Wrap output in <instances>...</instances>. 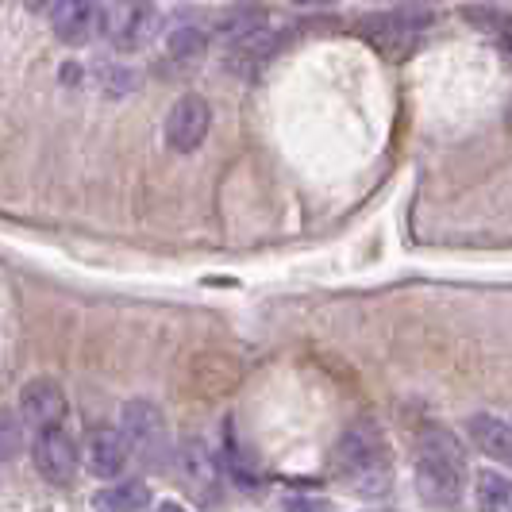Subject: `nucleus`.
<instances>
[{"mask_svg":"<svg viewBox=\"0 0 512 512\" xmlns=\"http://www.w3.org/2000/svg\"><path fill=\"white\" fill-rule=\"evenodd\" d=\"M104 8L101 4H89V0H66V4H54V35L66 43V47H81L93 39V31L101 27Z\"/></svg>","mask_w":512,"mask_h":512,"instance_id":"nucleus-11","label":"nucleus"},{"mask_svg":"<svg viewBox=\"0 0 512 512\" xmlns=\"http://www.w3.org/2000/svg\"><path fill=\"white\" fill-rule=\"evenodd\" d=\"M262 27H266V8H258V4H239V8H231L228 16L220 20V31L228 35L231 43L255 35V31H262Z\"/></svg>","mask_w":512,"mask_h":512,"instance_id":"nucleus-17","label":"nucleus"},{"mask_svg":"<svg viewBox=\"0 0 512 512\" xmlns=\"http://www.w3.org/2000/svg\"><path fill=\"white\" fill-rule=\"evenodd\" d=\"M474 505L478 512H512V478L501 470H478L474 474Z\"/></svg>","mask_w":512,"mask_h":512,"instance_id":"nucleus-15","label":"nucleus"},{"mask_svg":"<svg viewBox=\"0 0 512 512\" xmlns=\"http://www.w3.org/2000/svg\"><path fill=\"white\" fill-rule=\"evenodd\" d=\"M466 20H474V24L482 27V31H509L512 27V12L509 8H486V4H474V8H466Z\"/></svg>","mask_w":512,"mask_h":512,"instance_id":"nucleus-19","label":"nucleus"},{"mask_svg":"<svg viewBox=\"0 0 512 512\" xmlns=\"http://www.w3.org/2000/svg\"><path fill=\"white\" fill-rule=\"evenodd\" d=\"M31 462H35L43 482L70 486L77 478V470H81V451H77L74 436L66 428H43L31 439Z\"/></svg>","mask_w":512,"mask_h":512,"instance_id":"nucleus-5","label":"nucleus"},{"mask_svg":"<svg viewBox=\"0 0 512 512\" xmlns=\"http://www.w3.org/2000/svg\"><path fill=\"white\" fill-rule=\"evenodd\" d=\"M178 470L185 489L201 501V505H212L216 501V489H220V470H216V455L205 439H185L178 451Z\"/></svg>","mask_w":512,"mask_h":512,"instance_id":"nucleus-10","label":"nucleus"},{"mask_svg":"<svg viewBox=\"0 0 512 512\" xmlns=\"http://www.w3.org/2000/svg\"><path fill=\"white\" fill-rule=\"evenodd\" d=\"M101 27L116 51L135 54L143 51L158 31V8L154 4H108Z\"/></svg>","mask_w":512,"mask_h":512,"instance_id":"nucleus-6","label":"nucleus"},{"mask_svg":"<svg viewBox=\"0 0 512 512\" xmlns=\"http://www.w3.org/2000/svg\"><path fill=\"white\" fill-rule=\"evenodd\" d=\"M120 432L128 436L131 451L147 466H162L170 459V424L151 397H131L120 409Z\"/></svg>","mask_w":512,"mask_h":512,"instance_id":"nucleus-4","label":"nucleus"},{"mask_svg":"<svg viewBox=\"0 0 512 512\" xmlns=\"http://www.w3.org/2000/svg\"><path fill=\"white\" fill-rule=\"evenodd\" d=\"M335 474L355 489V493H370L382 497L389 482H393V459H389V443H385L382 428L374 420H355L343 428V436L335 439Z\"/></svg>","mask_w":512,"mask_h":512,"instance_id":"nucleus-2","label":"nucleus"},{"mask_svg":"<svg viewBox=\"0 0 512 512\" xmlns=\"http://www.w3.org/2000/svg\"><path fill=\"white\" fill-rule=\"evenodd\" d=\"M285 512H335L332 501H324V497H289L285 501Z\"/></svg>","mask_w":512,"mask_h":512,"instance_id":"nucleus-20","label":"nucleus"},{"mask_svg":"<svg viewBox=\"0 0 512 512\" xmlns=\"http://www.w3.org/2000/svg\"><path fill=\"white\" fill-rule=\"evenodd\" d=\"M436 20V8H424V4H401V8H389L378 12L370 20H362V35L389 58H405L416 47V39L432 27Z\"/></svg>","mask_w":512,"mask_h":512,"instance_id":"nucleus-3","label":"nucleus"},{"mask_svg":"<svg viewBox=\"0 0 512 512\" xmlns=\"http://www.w3.org/2000/svg\"><path fill=\"white\" fill-rule=\"evenodd\" d=\"M16 455V412H4V459Z\"/></svg>","mask_w":512,"mask_h":512,"instance_id":"nucleus-21","label":"nucleus"},{"mask_svg":"<svg viewBox=\"0 0 512 512\" xmlns=\"http://www.w3.org/2000/svg\"><path fill=\"white\" fill-rule=\"evenodd\" d=\"M166 51L178 62H197L208 51V31L197 24H178L170 31V39H166Z\"/></svg>","mask_w":512,"mask_h":512,"instance_id":"nucleus-16","label":"nucleus"},{"mask_svg":"<svg viewBox=\"0 0 512 512\" xmlns=\"http://www.w3.org/2000/svg\"><path fill=\"white\" fill-rule=\"evenodd\" d=\"M208 128H212V104L201 93H181L166 116V143L174 151L189 154L205 143Z\"/></svg>","mask_w":512,"mask_h":512,"instance_id":"nucleus-7","label":"nucleus"},{"mask_svg":"<svg viewBox=\"0 0 512 512\" xmlns=\"http://www.w3.org/2000/svg\"><path fill=\"white\" fill-rule=\"evenodd\" d=\"M274 51H278V35H274L270 27H262V31H255V35L231 43L228 70H235V74H251V70H258V66H266V62L274 58Z\"/></svg>","mask_w":512,"mask_h":512,"instance_id":"nucleus-13","label":"nucleus"},{"mask_svg":"<svg viewBox=\"0 0 512 512\" xmlns=\"http://www.w3.org/2000/svg\"><path fill=\"white\" fill-rule=\"evenodd\" d=\"M97 512H143L151 505V489L143 478H124L116 486H108L97 493Z\"/></svg>","mask_w":512,"mask_h":512,"instance_id":"nucleus-14","label":"nucleus"},{"mask_svg":"<svg viewBox=\"0 0 512 512\" xmlns=\"http://www.w3.org/2000/svg\"><path fill=\"white\" fill-rule=\"evenodd\" d=\"M70 412V401H66V389L54 382V378H31L20 389V416L24 424H31L35 432L43 428H62Z\"/></svg>","mask_w":512,"mask_h":512,"instance_id":"nucleus-9","label":"nucleus"},{"mask_svg":"<svg viewBox=\"0 0 512 512\" xmlns=\"http://www.w3.org/2000/svg\"><path fill=\"white\" fill-rule=\"evenodd\" d=\"M412 474H416V489H420L424 505L439 512L459 509L462 489H466V451H462L459 436L439 424L420 428Z\"/></svg>","mask_w":512,"mask_h":512,"instance_id":"nucleus-1","label":"nucleus"},{"mask_svg":"<svg viewBox=\"0 0 512 512\" xmlns=\"http://www.w3.org/2000/svg\"><path fill=\"white\" fill-rule=\"evenodd\" d=\"M509 128H512V104H509Z\"/></svg>","mask_w":512,"mask_h":512,"instance_id":"nucleus-23","label":"nucleus"},{"mask_svg":"<svg viewBox=\"0 0 512 512\" xmlns=\"http://www.w3.org/2000/svg\"><path fill=\"white\" fill-rule=\"evenodd\" d=\"M466 436L474 439V447L482 455L512 466V420H501L493 412H474L466 420Z\"/></svg>","mask_w":512,"mask_h":512,"instance_id":"nucleus-12","label":"nucleus"},{"mask_svg":"<svg viewBox=\"0 0 512 512\" xmlns=\"http://www.w3.org/2000/svg\"><path fill=\"white\" fill-rule=\"evenodd\" d=\"M154 512H185V509H181L178 501H162V505H158Z\"/></svg>","mask_w":512,"mask_h":512,"instance_id":"nucleus-22","label":"nucleus"},{"mask_svg":"<svg viewBox=\"0 0 512 512\" xmlns=\"http://www.w3.org/2000/svg\"><path fill=\"white\" fill-rule=\"evenodd\" d=\"M101 85L108 89V97H128V93L139 89V74H135L131 66L112 62V66H104L101 70Z\"/></svg>","mask_w":512,"mask_h":512,"instance_id":"nucleus-18","label":"nucleus"},{"mask_svg":"<svg viewBox=\"0 0 512 512\" xmlns=\"http://www.w3.org/2000/svg\"><path fill=\"white\" fill-rule=\"evenodd\" d=\"M81 462L89 466L93 478H116L124 474V466L131 462V443L120 428L112 424H93L85 432V443H81Z\"/></svg>","mask_w":512,"mask_h":512,"instance_id":"nucleus-8","label":"nucleus"}]
</instances>
